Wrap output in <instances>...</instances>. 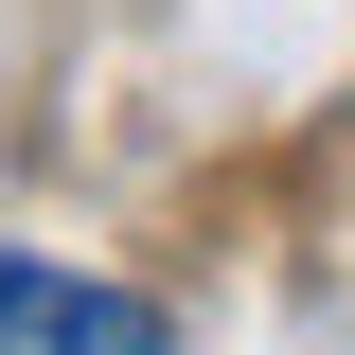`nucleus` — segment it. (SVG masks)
Masks as SVG:
<instances>
[{
  "instance_id": "obj_1",
  "label": "nucleus",
  "mask_w": 355,
  "mask_h": 355,
  "mask_svg": "<svg viewBox=\"0 0 355 355\" xmlns=\"http://www.w3.org/2000/svg\"><path fill=\"white\" fill-rule=\"evenodd\" d=\"M0 355H160V302L71 284V266H36V249H0Z\"/></svg>"
}]
</instances>
